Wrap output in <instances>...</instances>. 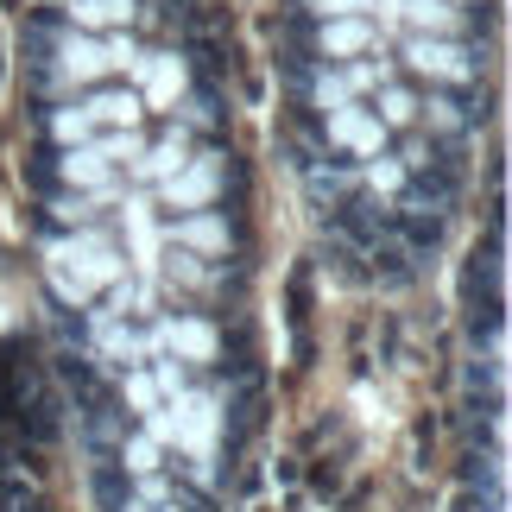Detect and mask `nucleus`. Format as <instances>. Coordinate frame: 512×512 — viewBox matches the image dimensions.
Instances as JSON below:
<instances>
[{
	"label": "nucleus",
	"mask_w": 512,
	"mask_h": 512,
	"mask_svg": "<svg viewBox=\"0 0 512 512\" xmlns=\"http://www.w3.org/2000/svg\"><path fill=\"white\" fill-rule=\"evenodd\" d=\"M51 32V222L45 285L83 323L102 373L89 481L102 512H228L241 481V392L228 329L203 298L222 266L184 247L165 177L203 146L215 108L184 45H146L140 0H57Z\"/></svg>",
	"instance_id": "obj_1"
}]
</instances>
